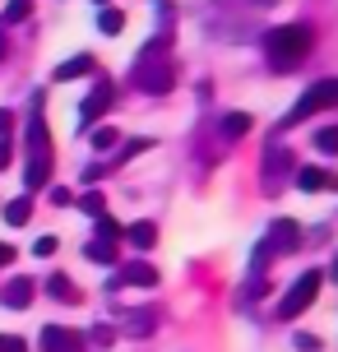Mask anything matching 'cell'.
I'll use <instances>...</instances> for the list:
<instances>
[{
    "label": "cell",
    "instance_id": "6da1fadb",
    "mask_svg": "<svg viewBox=\"0 0 338 352\" xmlns=\"http://www.w3.org/2000/svg\"><path fill=\"white\" fill-rule=\"evenodd\" d=\"M311 47H315V33L306 23H283V28H273L264 37V56H269L273 70H297L306 56H311Z\"/></svg>",
    "mask_w": 338,
    "mask_h": 352
},
{
    "label": "cell",
    "instance_id": "7a4b0ae2",
    "mask_svg": "<svg viewBox=\"0 0 338 352\" xmlns=\"http://www.w3.org/2000/svg\"><path fill=\"white\" fill-rule=\"evenodd\" d=\"M172 84H177V65L167 52V37H153L135 60V88L139 93H172Z\"/></svg>",
    "mask_w": 338,
    "mask_h": 352
},
{
    "label": "cell",
    "instance_id": "3957f363",
    "mask_svg": "<svg viewBox=\"0 0 338 352\" xmlns=\"http://www.w3.org/2000/svg\"><path fill=\"white\" fill-rule=\"evenodd\" d=\"M52 181V135H47V116H42V98H33V116H28V172L23 186L42 190Z\"/></svg>",
    "mask_w": 338,
    "mask_h": 352
},
{
    "label": "cell",
    "instance_id": "277c9868",
    "mask_svg": "<svg viewBox=\"0 0 338 352\" xmlns=\"http://www.w3.org/2000/svg\"><path fill=\"white\" fill-rule=\"evenodd\" d=\"M329 107H338V79H315V84L306 88L297 102H292V111H287L283 121H278V130H292V125H302L306 116H315V111H329Z\"/></svg>",
    "mask_w": 338,
    "mask_h": 352
},
{
    "label": "cell",
    "instance_id": "5b68a950",
    "mask_svg": "<svg viewBox=\"0 0 338 352\" xmlns=\"http://www.w3.org/2000/svg\"><path fill=\"white\" fill-rule=\"evenodd\" d=\"M320 283H324L320 269H306L302 278H297V283L283 292V301H278V320H297L306 306H315V297H320Z\"/></svg>",
    "mask_w": 338,
    "mask_h": 352
},
{
    "label": "cell",
    "instance_id": "8992f818",
    "mask_svg": "<svg viewBox=\"0 0 338 352\" xmlns=\"http://www.w3.org/2000/svg\"><path fill=\"white\" fill-rule=\"evenodd\" d=\"M111 102H116V84H111V79H98V84H93V93L84 98V107H79V135H84V130H93V125H98V116H107Z\"/></svg>",
    "mask_w": 338,
    "mask_h": 352
},
{
    "label": "cell",
    "instance_id": "52a82bcc",
    "mask_svg": "<svg viewBox=\"0 0 338 352\" xmlns=\"http://www.w3.org/2000/svg\"><path fill=\"white\" fill-rule=\"evenodd\" d=\"M264 246H269V255H292V250L302 246V228H297L292 218H278V223L269 228Z\"/></svg>",
    "mask_w": 338,
    "mask_h": 352
},
{
    "label": "cell",
    "instance_id": "ba28073f",
    "mask_svg": "<svg viewBox=\"0 0 338 352\" xmlns=\"http://www.w3.org/2000/svg\"><path fill=\"white\" fill-rule=\"evenodd\" d=\"M37 343H42V352H79L84 334H74V329H65V324H47V329L37 334Z\"/></svg>",
    "mask_w": 338,
    "mask_h": 352
},
{
    "label": "cell",
    "instance_id": "9c48e42d",
    "mask_svg": "<svg viewBox=\"0 0 338 352\" xmlns=\"http://www.w3.org/2000/svg\"><path fill=\"white\" fill-rule=\"evenodd\" d=\"M111 283H121V287H158V264L135 260V264H125V269H121Z\"/></svg>",
    "mask_w": 338,
    "mask_h": 352
},
{
    "label": "cell",
    "instance_id": "30bf717a",
    "mask_svg": "<svg viewBox=\"0 0 338 352\" xmlns=\"http://www.w3.org/2000/svg\"><path fill=\"white\" fill-rule=\"evenodd\" d=\"M33 292H37V283L19 274V278H10V287L0 292V301H5V306H14V311H28V306H33Z\"/></svg>",
    "mask_w": 338,
    "mask_h": 352
},
{
    "label": "cell",
    "instance_id": "8fae6325",
    "mask_svg": "<svg viewBox=\"0 0 338 352\" xmlns=\"http://www.w3.org/2000/svg\"><path fill=\"white\" fill-rule=\"evenodd\" d=\"M287 172H292V153H287V148H269L264 153V186H269V195H273V186H278Z\"/></svg>",
    "mask_w": 338,
    "mask_h": 352
},
{
    "label": "cell",
    "instance_id": "7c38bea8",
    "mask_svg": "<svg viewBox=\"0 0 338 352\" xmlns=\"http://www.w3.org/2000/svg\"><path fill=\"white\" fill-rule=\"evenodd\" d=\"M297 186L302 190H338V176L320 172V167H297Z\"/></svg>",
    "mask_w": 338,
    "mask_h": 352
},
{
    "label": "cell",
    "instance_id": "4fadbf2b",
    "mask_svg": "<svg viewBox=\"0 0 338 352\" xmlns=\"http://www.w3.org/2000/svg\"><path fill=\"white\" fill-rule=\"evenodd\" d=\"M79 74H93V56L84 52V56H70V60H60L52 70V79L56 84H65V79H79Z\"/></svg>",
    "mask_w": 338,
    "mask_h": 352
},
{
    "label": "cell",
    "instance_id": "5bb4252c",
    "mask_svg": "<svg viewBox=\"0 0 338 352\" xmlns=\"http://www.w3.org/2000/svg\"><path fill=\"white\" fill-rule=\"evenodd\" d=\"M153 324H158V316H153V311H135V316H125V320H121V334H130V338H148V334H153Z\"/></svg>",
    "mask_w": 338,
    "mask_h": 352
},
{
    "label": "cell",
    "instance_id": "9a60e30c",
    "mask_svg": "<svg viewBox=\"0 0 338 352\" xmlns=\"http://www.w3.org/2000/svg\"><path fill=\"white\" fill-rule=\"evenodd\" d=\"M47 297L65 301V306H74V301H84V297H79V287H74V283L65 278V274H52V278H47Z\"/></svg>",
    "mask_w": 338,
    "mask_h": 352
},
{
    "label": "cell",
    "instance_id": "2e32d148",
    "mask_svg": "<svg viewBox=\"0 0 338 352\" xmlns=\"http://www.w3.org/2000/svg\"><path fill=\"white\" fill-rule=\"evenodd\" d=\"M125 236H130V246H135V250H153V246H158V223L144 218V223H135Z\"/></svg>",
    "mask_w": 338,
    "mask_h": 352
},
{
    "label": "cell",
    "instance_id": "e0dca14e",
    "mask_svg": "<svg viewBox=\"0 0 338 352\" xmlns=\"http://www.w3.org/2000/svg\"><path fill=\"white\" fill-rule=\"evenodd\" d=\"M250 130V116L246 111H232V116H223V140H241Z\"/></svg>",
    "mask_w": 338,
    "mask_h": 352
},
{
    "label": "cell",
    "instance_id": "ac0fdd59",
    "mask_svg": "<svg viewBox=\"0 0 338 352\" xmlns=\"http://www.w3.org/2000/svg\"><path fill=\"white\" fill-rule=\"evenodd\" d=\"M28 213H33V199H28V195H23V199H14V204H5V218H10L14 228H23V223H28Z\"/></svg>",
    "mask_w": 338,
    "mask_h": 352
},
{
    "label": "cell",
    "instance_id": "d6986e66",
    "mask_svg": "<svg viewBox=\"0 0 338 352\" xmlns=\"http://www.w3.org/2000/svg\"><path fill=\"white\" fill-rule=\"evenodd\" d=\"M98 28H102V33H121V28H125V14H121V10H111V5H107V10H102V14H98Z\"/></svg>",
    "mask_w": 338,
    "mask_h": 352
},
{
    "label": "cell",
    "instance_id": "ffe728a7",
    "mask_svg": "<svg viewBox=\"0 0 338 352\" xmlns=\"http://www.w3.org/2000/svg\"><path fill=\"white\" fill-rule=\"evenodd\" d=\"M84 255H89V260H98V264H116L111 241H89V246H84Z\"/></svg>",
    "mask_w": 338,
    "mask_h": 352
},
{
    "label": "cell",
    "instance_id": "44dd1931",
    "mask_svg": "<svg viewBox=\"0 0 338 352\" xmlns=\"http://www.w3.org/2000/svg\"><path fill=\"white\" fill-rule=\"evenodd\" d=\"M89 135H93V148H116V144H121V135H116L111 125H93Z\"/></svg>",
    "mask_w": 338,
    "mask_h": 352
},
{
    "label": "cell",
    "instance_id": "7402d4cb",
    "mask_svg": "<svg viewBox=\"0 0 338 352\" xmlns=\"http://www.w3.org/2000/svg\"><path fill=\"white\" fill-rule=\"evenodd\" d=\"M315 148H320V153H338V125L315 130Z\"/></svg>",
    "mask_w": 338,
    "mask_h": 352
},
{
    "label": "cell",
    "instance_id": "603a6c76",
    "mask_svg": "<svg viewBox=\"0 0 338 352\" xmlns=\"http://www.w3.org/2000/svg\"><path fill=\"white\" fill-rule=\"evenodd\" d=\"M98 241H121V223L107 218V213H98Z\"/></svg>",
    "mask_w": 338,
    "mask_h": 352
},
{
    "label": "cell",
    "instance_id": "cb8c5ba5",
    "mask_svg": "<svg viewBox=\"0 0 338 352\" xmlns=\"http://www.w3.org/2000/svg\"><path fill=\"white\" fill-rule=\"evenodd\" d=\"M79 209L98 218V213H107V204H102V195H98V190H84V199H79Z\"/></svg>",
    "mask_w": 338,
    "mask_h": 352
},
{
    "label": "cell",
    "instance_id": "d4e9b609",
    "mask_svg": "<svg viewBox=\"0 0 338 352\" xmlns=\"http://www.w3.org/2000/svg\"><path fill=\"white\" fill-rule=\"evenodd\" d=\"M28 19V0H10L5 5V23H23Z\"/></svg>",
    "mask_w": 338,
    "mask_h": 352
},
{
    "label": "cell",
    "instance_id": "484cf974",
    "mask_svg": "<svg viewBox=\"0 0 338 352\" xmlns=\"http://www.w3.org/2000/svg\"><path fill=\"white\" fill-rule=\"evenodd\" d=\"M33 255H42V260H47V255H56V236H37V241H33Z\"/></svg>",
    "mask_w": 338,
    "mask_h": 352
},
{
    "label": "cell",
    "instance_id": "4316f807",
    "mask_svg": "<svg viewBox=\"0 0 338 352\" xmlns=\"http://www.w3.org/2000/svg\"><path fill=\"white\" fill-rule=\"evenodd\" d=\"M0 352H28V343L14 334H0Z\"/></svg>",
    "mask_w": 338,
    "mask_h": 352
},
{
    "label": "cell",
    "instance_id": "83f0119b",
    "mask_svg": "<svg viewBox=\"0 0 338 352\" xmlns=\"http://www.w3.org/2000/svg\"><path fill=\"white\" fill-rule=\"evenodd\" d=\"M144 148H148V140H130V144H125V153H121V162L135 158V153H144Z\"/></svg>",
    "mask_w": 338,
    "mask_h": 352
},
{
    "label": "cell",
    "instance_id": "f1b7e54d",
    "mask_svg": "<svg viewBox=\"0 0 338 352\" xmlns=\"http://www.w3.org/2000/svg\"><path fill=\"white\" fill-rule=\"evenodd\" d=\"M297 348H302V352H315V348H320V338H315V334H297Z\"/></svg>",
    "mask_w": 338,
    "mask_h": 352
},
{
    "label": "cell",
    "instance_id": "f546056e",
    "mask_svg": "<svg viewBox=\"0 0 338 352\" xmlns=\"http://www.w3.org/2000/svg\"><path fill=\"white\" fill-rule=\"evenodd\" d=\"M10 153H14V148H10V140H5V135H0V172L10 167Z\"/></svg>",
    "mask_w": 338,
    "mask_h": 352
},
{
    "label": "cell",
    "instance_id": "4dcf8cb0",
    "mask_svg": "<svg viewBox=\"0 0 338 352\" xmlns=\"http://www.w3.org/2000/svg\"><path fill=\"white\" fill-rule=\"evenodd\" d=\"M0 264H14V246H5V241H0Z\"/></svg>",
    "mask_w": 338,
    "mask_h": 352
},
{
    "label": "cell",
    "instance_id": "1f68e13d",
    "mask_svg": "<svg viewBox=\"0 0 338 352\" xmlns=\"http://www.w3.org/2000/svg\"><path fill=\"white\" fill-rule=\"evenodd\" d=\"M5 130H10V111L0 107V135H5Z\"/></svg>",
    "mask_w": 338,
    "mask_h": 352
},
{
    "label": "cell",
    "instance_id": "d6a6232c",
    "mask_svg": "<svg viewBox=\"0 0 338 352\" xmlns=\"http://www.w3.org/2000/svg\"><path fill=\"white\" fill-rule=\"evenodd\" d=\"M329 274H334V278H338V255H334V269H329Z\"/></svg>",
    "mask_w": 338,
    "mask_h": 352
},
{
    "label": "cell",
    "instance_id": "836d02e7",
    "mask_svg": "<svg viewBox=\"0 0 338 352\" xmlns=\"http://www.w3.org/2000/svg\"><path fill=\"white\" fill-rule=\"evenodd\" d=\"M0 56H5V33H0Z\"/></svg>",
    "mask_w": 338,
    "mask_h": 352
},
{
    "label": "cell",
    "instance_id": "e575fe53",
    "mask_svg": "<svg viewBox=\"0 0 338 352\" xmlns=\"http://www.w3.org/2000/svg\"><path fill=\"white\" fill-rule=\"evenodd\" d=\"M98 5H107V0H98Z\"/></svg>",
    "mask_w": 338,
    "mask_h": 352
}]
</instances>
